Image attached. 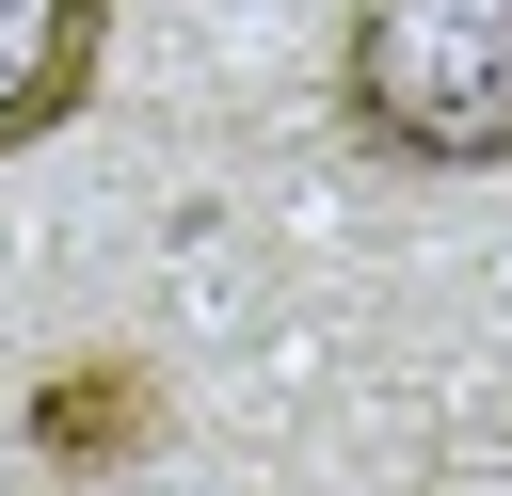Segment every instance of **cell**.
Instances as JSON below:
<instances>
[{"mask_svg": "<svg viewBox=\"0 0 512 496\" xmlns=\"http://www.w3.org/2000/svg\"><path fill=\"white\" fill-rule=\"evenodd\" d=\"M336 128L384 176H512V0H352Z\"/></svg>", "mask_w": 512, "mask_h": 496, "instance_id": "1", "label": "cell"}, {"mask_svg": "<svg viewBox=\"0 0 512 496\" xmlns=\"http://www.w3.org/2000/svg\"><path fill=\"white\" fill-rule=\"evenodd\" d=\"M16 448H32L48 480H112V464H144V448H160V384H144L128 352H64V368H32Z\"/></svg>", "mask_w": 512, "mask_h": 496, "instance_id": "2", "label": "cell"}, {"mask_svg": "<svg viewBox=\"0 0 512 496\" xmlns=\"http://www.w3.org/2000/svg\"><path fill=\"white\" fill-rule=\"evenodd\" d=\"M96 64H112V0H0V160L80 128Z\"/></svg>", "mask_w": 512, "mask_h": 496, "instance_id": "3", "label": "cell"}]
</instances>
